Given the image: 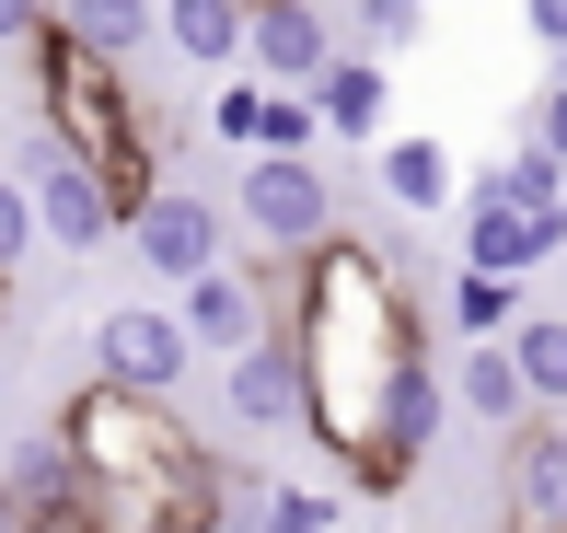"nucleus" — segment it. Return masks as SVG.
<instances>
[{
    "instance_id": "nucleus-1",
    "label": "nucleus",
    "mask_w": 567,
    "mask_h": 533,
    "mask_svg": "<svg viewBox=\"0 0 567 533\" xmlns=\"http://www.w3.org/2000/svg\"><path fill=\"white\" fill-rule=\"evenodd\" d=\"M278 337H290V360H301V429L359 475L382 383L429 348L417 337V290L394 278L382 244L324 233V244H301V278H290V301H278Z\"/></svg>"
},
{
    "instance_id": "nucleus-2",
    "label": "nucleus",
    "mask_w": 567,
    "mask_h": 533,
    "mask_svg": "<svg viewBox=\"0 0 567 533\" xmlns=\"http://www.w3.org/2000/svg\"><path fill=\"white\" fill-rule=\"evenodd\" d=\"M59 441L82 464V499L105 533H140V522H197L220 533V452L174 418V394H116V383H82L59 406Z\"/></svg>"
},
{
    "instance_id": "nucleus-3",
    "label": "nucleus",
    "mask_w": 567,
    "mask_h": 533,
    "mask_svg": "<svg viewBox=\"0 0 567 533\" xmlns=\"http://www.w3.org/2000/svg\"><path fill=\"white\" fill-rule=\"evenodd\" d=\"M35 129L47 140H70L93 174H105V197L116 209H140L151 186H163V129H151V105H140V82H127V59H105V47H82L59 12L35 23Z\"/></svg>"
},
{
    "instance_id": "nucleus-4",
    "label": "nucleus",
    "mask_w": 567,
    "mask_h": 533,
    "mask_svg": "<svg viewBox=\"0 0 567 533\" xmlns=\"http://www.w3.org/2000/svg\"><path fill=\"white\" fill-rule=\"evenodd\" d=\"M290 278H301V256H255V267H197L186 290H174V325H186V348L197 360H231V348H255L278 325V301H290Z\"/></svg>"
},
{
    "instance_id": "nucleus-5",
    "label": "nucleus",
    "mask_w": 567,
    "mask_h": 533,
    "mask_svg": "<svg viewBox=\"0 0 567 533\" xmlns=\"http://www.w3.org/2000/svg\"><path fill=\"white\" fill-rule=\"evenodd\" d=\"M231 221H244L267 256H301V244H324V233H337V186H324V163H313V151H255V163H244V186H231Z\"/></svg>"
},
{
    "instance_id": "nucleus-6",
    "label": "nucleus",
    "mask_w": 567,
    "mask_h": 533,
    "mask_svg": "<svg viewBox=\"0 0 567 533\" xmlns=\"http://www.w3.org/2000/svg\"><path fill=\"white\" fill-rule=\"evenodd\" d=\"M23 197H35V233L59 244V256H105V244L127 233V209L105 197V174H93L70 140H47V129L23 140Z\"/></svg>"
},
{
    "instance_id": "nucleus-7",
    "label": "nucleus",
    "mask_w": 567,
    "mask_h": 533,
    "mask_svg": "<svg viewBox=\"0 0 567 533\" xmlns=\"http://www.w3.org/2000/svg\"><path fill=\"white\" fill-rule=\"evenodd\" d=\"M116 244H127L151 278H163V290H186L197 267H220V256H231V221H220L197 186H151L140 209H127V233H116Z\"/></svg>"
},
{
    "instance_id": "nucleus-8",
    "label": "nucleus",
    "mask_w": 567,
    "mask_h": 533,
    "mask_svg": "<svg viewBox=\"0 0 567 533\" xmlns=\"http://www.w3.org/2000/svg\"><path fill=\"white\" fill-rule=\"evenodd\" d=\"M186 325L163 314V301H105L93 314V383H116V394H174L186 383Z\"/></svg>"
},
{
    "instance_id": "nucleus-9",
    "label": "nucleus",
    "mask_w": 567,
    "mask_h": 533,
    "mask_svg": "<svg viewBox=\"0 0 567 533\" xmlns=\"http://www.w3.org/2000/svg\"><path fill=\"white\" fill-rule=\"evenodd\" d=\"M452 221H463V267H486V278H533V267L567 256V209H522V197L463 186Z\"/></svg>"
},
{
    "instance_id": "nucleus-10",
    "label": "nucleus",
    "mask_w": 567,
    "mask_h": 533,
    "mask_svg": "<svg viewBox=\"0 0 567 533\" xmlns=\"http://www.w3.org/2000/svg\"><path fill=\"white\" fill-rule=\"evenodd\" d=\"M441 418H452V394H441V371H429V348L382 383V418H371V452H359V488H405V475L429 464V441H441Z\"/></svg>"
},
{
    "instance_id": "nucleus-11",
    "label": "nucleus",
    "mask_w": 567,
    "mask_h": 533,
    "mask_svg": "<svg viewBox=\"0 0 567 533\" xmlns=\"http://www.w3.org/2000/svg\"><path fill=\"white\" fill-rule=\"evenodd\" d=\"M337 23H324V0H255L244 12V70L255 82H278V93H313V70L337 59Z\"/></svg>"
},
{
    "instance_id": "nucleus-12",
    "label": "nucleus",
    "mask_w": 567,
    "mask_h": 533,
    "mask_svg": "<svg viewBox=\"0 0 567 533\" xmlns=\"http://www.w3.org/2000/svg\"><path fill=\"white\" fill-rule=\"evenodd\" d=\"M220 394H231V418L244 429H301V360H290V337H255V348H231L220 360Z\"/></svg>"
},
{
    "instance_id": "nucleus-13",
    "label": "nucleus",
    "mask_w": 567,
    "mask_h": 533,
    "mask_svg": "<svg viewBox=\"0 0 567 533\" xmlns=\"http://www.w3.org/2000/svg\"><path fill=\"white\" fill-rule=\"evenodd\" d=\"M371 174H382V197H394L405 221H452V197H463V163H452V140H429V129H405V140H371Z\"/></svg>"
},
{
    "instance_id": "nucleus-14",
    "label": "nucleus",
    "mask_w": 567,
    "mask_h": 533,
    "mask_svg": "<svg viewBox=\"0 0 567 533\" xmlns=\"http://www.w3.org/2000/svg\"><path fill=\"white\" fill-rule=\"evenodd\" d=\"M313 116H324V140H382V116H394V82H382L371 47H337V59L313 70Z\"/></svg>"
},
{
    "instance_id": "nucleus-15",
    "label": "nucleus",
    "mask_w": 567,
    "mask_h": 533,
    "mask_svg": "<svg viewBox=\"0 0 567 533\" xmlns=\"http://www.w3.org/2000/svg\"><path fill=\"white\" fill-rule=\"evenodd\" d=\"M509 499H522V522H567V418H522Z\"/></svg>"
},
{
    "instance_id": "nucleus-16",
    "label": "nucleus",
    "mask_w": 567,
    "mask_h": 533,
    "mask_svg": "<svg viewBox=\"0 0 567 533\" xmlns=\"http://www.w3.org/2000/svg\"><path fill=\"white\" fill-rule=\"evenodd\" d=\"M151 12H163V47H174V59L231 70V59H244V12H255V0H151Z\"/></svg>"
},
{
    "instance_id": "nucleus-17",
    "label": "nucleus",
    "mask_w": 567,
    "mask_h": 533,
    "mask_svg": "<svg viewBox=\"0 0 567 533\" xmlns=\"http://www.w3.org/2000/svg\"><path fill=\"white\" fill-rule=\"evenodd\" d=\"M441 314H452V337H463V348H486V337H509V325H522V278H486V267H452Z\"/></svg>"
},
{
    "instance_id": "nucleus-18",
    "label": "nucleus",
    "mask_w": 567,
    "mask_h": 533,
    "mask_svg": "<svg viewBox=\"0 0 567 533\" xmlns=\"http://www.w3.org/2000/svg\"><path fill=\"white\" fill-rule=\"evenodd\" d=\"M441 394H452V406H475V418H498V429H522V418H533V394H522V371H509V348H498V337L463 348V371H452Z\"/></svg>"
},
{
    "instance_id": "nucleus-19",
    "label": "nucleus",
    "mask_w": 567,
    "mask_h": 533,
    "mask_svg": "<svg viewBox=\"0 0 567 533\" xmlns=\"http://www.w3.org/2000/svg\"><path fill=\"white\" fill-rule=\"evenodd\" d=\"M0 475H12V499H23V511H93V499H82V464H70V441H59V429H47V441H23Z\"/></svg>"
},
{
    "instance_id": "nucleus-20",
    "label": "nucleus",
    "mask_w": 567,
    "mask_h": 533,
    "mask_svg": "<svg viewBox=\"0 0 567 533\" xmlns=\"http://www.w3.org/2000/svg\"><path fill=\"white\" fill-rule=\"evenodd\" d=\"M498 348H509V371H522L533 406H567V314H522Z\"/></svg>"
},
{
    "instance_id": "nucleus-21",
    "label": "nucleus",
    "mask_w": 567,
    "mask_h": 533,
    "mask_svg": "<svg viewBox=\"0 0 567 533\" xmlns=\"http://www.w3.org/2000/svg\"><path fill=\"white\" fill-rule=\"evenodd\" d=\"M47 12H59L82 47H105V59H140V47L163 35V12H151V0H47Z\"/></svg>"
},
{
    "instance_id": "nucleus-22",
    "label": "nucleus",
    "mask_w": 567,
    "mask_h": 533,
    "mask_svg": "<svg viewBox=\"0 0 567 533\" xmlns=\"http://www.w3.org/2000/svg\"><path fill=\"white\" fill-rule=\"evenodd\" d=\"M475 186L486 197H522V209H567V163H556V151H498V163H475Z\"/></svg>"
},
{
    "instance_id": "nucleus-23",
    "label": "nucleus",
    "mask_w": 567,
    "mask_h": 533,
    "mask_svg": "<svg viewBox=\"0 0 567 533\" xmlns=\"http://www.w3.org/2000/svg\"><path fill=\"white\" fill-rule=\"evenodd\" d=\"M417 35H429V0H348V47H371V59H394Z\"/></svg>"
},
{
    "instance_id": "nucleus-24",
    "label": "nucleus",
    "mask_w": 567,
    "mask_h": 533,
    "mask_svg": "<svg viewBox=\"0 0 567 533\" xmlns=\"http://www.w3.org/2000/svg\"><path fill=\"white\" fill-rule=\"evenodd\" d=\"M313 140H324L313 93H278V82H267V105H255V151H313Z\"/></svg>"
},
{
    "instance_id": "nucleus-25",
    "label": "nucleus",
    "mask_w": 567,
    "mask_h": 533,
    "mask_svg": "<svg viewBox=\"0 0 567 533\" xmlns=\"http://www.w3.org/2000/svg\"><path fill=\"white\" fill-rule=\"evenodd\" d=\"M35 244H47V233H35V197H23V174H0V278L35 256Z\"/></svg>"
},
{
    "instance_id": "nucleus-26",
    "label": "nucleus",
    "mask_w": 567,
    "mask_h": 533,
    "mask_svg": "<svg viewBox=\"0 0 567 533\" xmlns=\"http://www.w3.org/2000/svg\"><path fill=\"white\" fill-rule=\"evenodd\" d=\"M255 105H267V82H220V93H209V140L255 151Z\"/></svg>"
},
{
    "instance_id": "nucleus-27",
    "label": "nucleus",
    "mask_w": 567,
    "mask_h": 533,
    "mask_svg": "<svg viewBox=\"0 0 567 533\" xmlns=\"http://www.w3.org/2000/svg\"><path fill=\"white\" fill-rule=\"evenodd\" d=\"M522 140H533V151H556V163H567V47H556V82L533 93V116H522Z\"/></svg>"
},
{
    "instance_id": "nucleus-28",
    "label": "nucleus",
    "mask_w": 567,
    "mask_h": 533,
    "mask_svg": "<svg viewBox=\"0 0 567 533\" xmlns=\"http://www.w3.org/2000/svg\"><path fill=\"white\" fill-rule=\"evenodd\" d=\"M35 23H47V0H0V47H35Z\"/></svg>"
},
{
    "instance_id": "nucleus-29",
    "label": "nucleus",
    "mask_w": 567,
    "mask_h": 533,
    "mask_svg": "<svg viewBox=\"0 0 567 533\" xmlns=\"http://www.w3.org/2000/svg\"><path fill=\"white\" fill-rule=\"evenodd\" d=\"M522 23H533L545 47H567V0H522Z\"/></svg>"
},
{
    "instance_id": "nucleus-30",
    "label": "nucleus",
    "mask_w": 567,
    "mask_h": 533,
    "mask_svg": "<svg viewBox=\"0 0 567 533\" xmlns=\"http://www.w3.org/2000/svg\"><path fill=\"white\" fill-rule=\"evenodd\" d=\"M23 533H105V522H93V511H35Z\"/></svg>"
},
{
    "instance_id": "nucleus-31",
    "label": "nucleus",
    "mask_w": 567,
    "mask_h": 533,
    "mask_svg": "<svg viewBox=\"0 0 567 533\" xmlns=\"http://www.w3.org/2000/svg\"><path fill=\"white\" fill-rule=\"evenodd\" d=\"M23 522H35V511H23V499H12V475H0V533H23Z\"/></svg>"
},
{
    "instance_id": "nucleus-32",
    "label": "nucleus",
    "mask_w": 567,
    "mask_h": 533,
    "mask_svg": "<svg viewBox=\"0 0 567 533\" xmlns=\"http://www.w3.org/2000/svg\"><path fill=\"white\" fill-rule=\"evenodd\" d=\"M140 533H197V522H140Z\"/></svg>"
},
{
    "instance_id": "nucleus-33",
    "label": "nucleus",
    "mask_w": 567,
    "mask_h": 533,
    "mask_svg": "<svg viewBox=\"0 0 567 533\" xmlns=\"http://www.w3.org/2000/svg\"><path fill=\"white\" fill-rule=\"evenodd\" d=\"M509 533H567V522H509Z\"/></svg>"
},
{
    "instance_id": "nucleus-34",
    "label": "nucleus",
    "mask_w": 567,
    "mask_h": 533,
    "mask_svg": "<svg viewBox=\"0 0 567 533\" xmlns=\"http://www.w3.org/2000/svg\"><path fill=\"white\" fill-rule=\"evenodd\" d=\"M0 301H12V278H0Z\"/></svg>"
}]
</instances>
